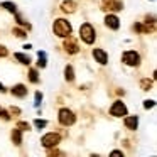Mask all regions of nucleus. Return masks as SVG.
I'll return each mask as SVG.
<instances>
[{
	"mask_svg": "<svg viewBox=\"0 0 157 157\" xmlns=\"http://www.w3.org/2000/svg\"><path fill=\"white\" fill-rule=\"evenodd\" d=\"M52 31H54V34L58 36V37L64 39V37H68V36H71L73 27L66 19H56L54 24H52Z\"/></svg>",
	"mask_w": 157,
	"mask_h": 157,
	"instance_id": "f257e3e1",
	"label": "nucleus"
},
{
	"mask_svg": "<svg viewBox=\"0 0 157 157\" xmlns=\"http://www.w3.org/2000/svg\"><path fill=\"white\" fill-rule=\"evenodd\" d=\"M79 37H81V41L85 42V44H93L95 39H96L95 27H93L91 24H88V22H85V24L79 27Z\"/></svg>",
	"mask_w": 157,
	"mask_h": 157,
	"instance_id": "f03ea898",
	"label": "nucleus"
},
{
	"mask_svg": "<svg viewBox=\"0 0 157 157\" xmlns=\"http://www.w3.org/2000/svg\"><path fill=\"white\" fill-rule=\"evenodd\" d=\"M58 120H59V123H61V125L71 127L73 123L76 122V115L69 108H61V110H59V113H58Z\"/></svg>",
	"mask_w": 157,
	"mask_h": 157,
	"instance_id": "7ed1b4c3",
	"label": "nucleus"
},
{
	"mask_svg": "<svg viewBox=\"0 0 157 157\" xmlns=\"http://www.w3.org/2000/svg\"><path fill=\"white\" fill-rule=\"evenodd\" d=\"M59 142H61V135H59V133H56V132L46 133V135L41 139L42 147H46V149H52V147H56Z\"/></svg>",
	"mask_w": 157,
	"mask_h": 157,
	"instance_id": "20e7f679",
	"label": "nucleus"
},
{
	"mask_svg": "<svg viewBox=\"0 0 157 157\" xmlns=\"http://www.w3.org/2000/svg\"><path fill=\"white\" fill-rule=\"evenodd\" d=\"M122 58L127 66H139L140 64V54L135 51H125Z\"/></svg>",
	"mask_w": 157,
	"mask_h": 157,
	"instance_id": "39448f33",
	"label": "nucleus"
},
{
	"mask_svg": "<svg viewBox=\"0 0 157 157\" xmlns=\"http://www.w3.org/2000/svg\"><path fill=\"white\" fill-rule=\"evenodd\" d=\"M110 115L112 117H125L127 115V106L123 101L117 100L112 106H110Z\"/></svg>",
	"mask_w": 157,
	"mask_h": 157,
	"instance_id": "423d86ee",
	"label": "nucleus"
},
{
	"mask_svg": "<svg viewBox=\"0 0 157 157\" xmlns=\"http://www.w3.org/2000/svg\"><path fill=\"white\" fill-rule=\"evenodd\" d=\"M103 10H112V12H120L123 9V4L120 0H101Z\"/></svg>",
	"mask_w": 157,
	"mask_h": 157,
	"instance_id": "0eeeda50",
	"label": "nucleus"
},
{
	"mask_svg": "<svg viewBox=\"0 0 157 157\" xmlns=\"http://www.w3.org/2000/svg\"><path fill=\"white\" fill-rule=\"evenodd\" d=\"M64 49H66V52L68 54H76V52L79 51V46H78V42L75 41L73 37H64Z\"/></svg>",
	"mask_w": 157,
	"mask_h": 157,
	"instance_id": "6e6552de",
	"label": "nucleus"
},
{
	"mask_svg": "<svg viewBox=\"0 0 157 157\" xmlns=\"http://www.w3.org/2000/svg\"><path fill=\"white\" fill-rule=\"evenodd\" d=\"M93 58H95L96 63H100L101 66L108 63V54H106L103 49H100V48H95V49H93Z\"/></svg>",
	"mask_w": 157,
	"mask_h": 157,
	"instance_id": "1a4fd4ad",
	"label": "nucleus"
},
{
	"mask_svg": "<svg viewBox=\"0 0 157 157\" xmlns=\"http://www.w3.org/2000/svg\"><path fill=\"white\" fill-rule=\"evenodd\" d=\"M105 24H106V27L113 29V31H117V29L120 27V21H118V17H117V15H113V14H108V15L105 17Z\"/></svg>",
	"mask_w": 157,
	"mask_h": 157,
	"instance_id": "9d476101",
	"label": "nucleus"
},
{
	"mask_svg": "<svg viewBox=\"0 0 157 157\" xmlns=\"http://www.w3.org/2000/svg\"><path fill=\"white\" fill-rule=\"evenodd\" d=\"M10 91H12V95L17 96V98H24V96H27V88H25L24 85H21V83L12 86Z\"/></svg>",
	"mask_w": 157,
	"mask_h": 157,
	"instance_id": "9b49d317",
	"label": "nucleus"
},
{
	"mask_svg": "<svg viewBox=\"0 0 157 157\" xmlns=\"http://www.w3.org/2000/svg\"><path fill=\"white\" fill-rule=\"evenodd\" d=\"M125 127L128 130H137V127H139V117L137 115H132V117H125Z\"/></svg>",
	"mask_w": 157,
	"mask_h": 157,
	"instance_id": "f8f14e48",
	"label": "nucleus"
},
{
	"mask_svg": "<svg viewBox=\"0 0 157 157\" xmlns=\"http://www.w3.org/2000/svg\"><path fill=\"white\" fill-rule=\"evenodd\" d=\"M61 10L66 12V14H73L76 10V2L75 0H64L61 4Z\"/></svg>",
	"mask_w": 157,
	"mask_h": 157,
	"instance_id": "ddd939ff",
	"label": "nucleus"
},
{
	"mask_svg": "<svg viewBox=\"0 0 157 157\" xmlns=\"http://www.w3.org/2000/svg\"><path fill=\"white\" fill-rule=\"evenodd\" d=\"M10 139H12V142H14L15 145H21V144H22V130L14 128V130H12V133H10Z\"/></svg>",
	"mask_w": 157,
	"mask_h": 157,
	"instance_id": "4468645a",
	"label": "nucleus"
},
{
	"mask_svg": "<svg viewBox=\"0 0 157 157\" xmlns=\"http://www.w3.org/2000/svg\"><path fill=\"white\" fill-rule=\"evenodd\" d=\"M14 58L17 59V61L21 63V64H27V66L31 64V58H29L27 54H22V52H15Z\"/></svg>",
	"mask_w": 157,
	"mask_h": 157,
	"instance_id": "2eb2a0df",
	"label": "nucleus"
},
{
	"mask_svg": "<svg viewBox=\"0 0 157 157\" xmlns=\"http://www.w3.org/2000/svg\"><path fill=\"white\" fill-rule=\"evenodd\" d=\"M64 78H66V81H73L75 79V69H73L71 64H68L64 68Z\"/></svg>",
	"mask_w": 157,
	"mask_h": 157,
	"instance_id": "dca6fc26",
	"label": "nucleus"
},
{
	"mask_svg": "<svg viewBox=\"0 0 157 157\" xmlns=\"http://www.w3.org/2000/svg\"><path fill=\"white\" fill-rule=\"evenodd\" d=\"M2 9H5L7 12H10V14H15L17 12V5L15 4H12V2H2Z\"/></svg>",
	"mask_w": 157,
	"mask_h": 157,
	"instance_id": "f3484780",
	"label": "nucleus"
},
{
	"mask_svg": "<svg viewBox=\"0 0 157 157\" xmlns=\"http://www.w3.org/2000/svg\"><path fill=\"white\" fill-rule=\"evenodd\" d=\"M15 19H17V22H19V25H21V27H25V29H31V24H29V22L25 21V19L22 17L21 14H17V12H15Z\"/></svg>",
	"mask_w": 157,
	"mask_h": 157,
	"instance_id": "a211bd4d",
	"label": "nucleus"
},
{
	"mask_svg": "<svg viewBox=\"0 0 157 157\" xmlns=\"http://www.w3.org/2000/svg\"><path fill=\"white\" fill-rule=\"evenodd\" d=\"M12 32H14V36H15V37H19V39H25V37H27V32H25L24 29H21V27H14V31H12Z\"/></svg>",
	"mask_w": 157,
	"mask_h": 157,
	"instance_id": "6ab92c4d",
	"label": "nucleus"
},
{
	"mask_svg": "<svg viewBox=\"0 0 157 157\" xmlns=\"http://www.w3.org/2000/svg\"><path fill=\"white\" fill-rule=\"evenodd\" d=\"M140 88H142L144 91H149V90L152 88V81H150L149 78H144L142 81H140Z\"/></svg>",
	"mask_w": 157,
	"mask_h": 157,
	"instance_id": "aec40b11",
	"label": "nucleus"
},
{
	"mask_svg": "<svg viewBox=\"0 0 157 157\" xmlns=\"http://www.w3.org/2000/svg\"><path fill=\"white\" fill-rule=\"evenodd\" d=\"M17 128H19V130H22V132H25V130L29 132V130H31V123L22 122V120H21V122H17Z\"/></svg>",
	"mask_w": 157,
	"mask_h": 157,
	"instance_id": "412c9836",
	"label": "nucleus"
},
{
	"mask_svg": "<svg viewBox=\"0 0 157 157\" xmlns=\"http://www.w3.org/2000/svg\"><path fill=\"white\" fill-rule=\"evenodd\" d=\"M29 79H31V83H39V75L36 69H31L29 71Z\"/></svg>",
	"mask_w": 157,
	"mask_h": 157,
	"instance_id": "4be33fe9",
	"label": "nucleus"
},
{
	"mask_svg": "<svg viewBox=\"0 0 157 157\" xmlns=\"http://www.w3.org/2000/svg\"><path fill=\"white\" fill-rule=\"evenodd\" d=\"M34 125H36V128H44L46 125H48V122H46V120H42V118H36L34 120Z\"/></svg>",
	"mask_w": 157,
	"mask_h": 157,
	"instance_id": "5701e85b",
	"label": "nucleus"
},
{
	"mask_svg": "<svg viewBox=\"0 0 157 157\" xmlns=\"http://www.w3.org/2000/svg\"><path fill=\"white\" fill-rule=\"evenodd\" d=\"M41 101H42V93L37 91V93H36V96H34V106H39V105H41Z\"/></svg>",
	"mask_w": 157,
	"mask_h": 157,
	"instance_id": "b1692460",
	"label": "nucleus"
},
{
	"mask_svg": "<svg viewBox=\"0 0 157 157\" xmlns=\"http://www.w3.org/2000/svg\"><path fill=\"white\" fill-rule=\"evenodd\" d=\"M46 64H48V63H46V56H39V61H37V68H46Z\"/></svg>",
	"mask_w": 157,
	"mask_h": 157,
	"instance_id": "393cba45",
	"label": "nucleus"
},
{
	"mask_svg": "<svg viewBox=\"0 0 157 157\" xmlns=\"http://www.w3.org/2000/svg\"><path fill=\"white\" fill-rule=\"evenodd\" d=\"M154 105H155V101H154V100H145V101H144V108H145V110L154 108Z\"/></svg>",
	"mask_w": 157,
	"mask_h": 157,
	"instance_id": "a878e982",
	"label": "nucleus"
},
{
	"mask_svg": "<svg viewBox=\"0 0 157 157\" xmlns=\"http://www.w3.org/2000/svg\"><path fill=\"white\" fill-rule=\"evenodd\" d=\"M0 118H2V120H5V122H9V120H10V115H9V113L5 112V110H2V108H0Z\"/></svg>",
	"mask_w": 157,
	"mask_h": 157,
	"instance_id": "bb28decb",
	"label": "nucleus"
},
{
	"mask_svg": "<svg viewBox=\"0 0 157 157\" xmlns=\"http://www.w3.org/2000/svg\"><path fill=\"white\" fill-rule=\"evenodd\" d=\"M9 54V51H7V48L5 46H2L0 44V58H5V56Z\"/></svg>",
	"mask_w": 157,
	"mask_h": 157,
	"instance_id": "cd10ccee",
	"label": "nucleus"
},
{
	"mask_svg": "<svg viewBox=\"0 0 157 157\" xmlns=\"http://www.w3.org/2000/svg\"><path fill=\"white\" fill-rule=\"evenodd\" d=\"M10 113H14V115H19V113H21V110H19L17 106H10Z\"/></svg>",
	"mask_w": 157,
	"mask_h": 157,
	"instance_id": "c85d7f7f",
	"label": "nucleus"
},
{
	"mask_svg": "<svg viewBox=\"0 0 157 157\" xmlns=\"http://www.w3.org/2000/svg\"><path fill=\"white\" fill-rule=\"evenodd\" d=\"M112 155H122L123 157V152L122 150H112Z\"/></svg>",
	"mask_w": 157,
	"mask_h": 157,
	"instance_id": "c756f323",
	"label": "nucleus"
},
{
	"mask_svg": "<svg viewBox=\"0 0 157 157\" xmlns=\"http://www.w3.org/2000/svg\"><path fill=\"white\" fill-rule=\"evenodd\" d=\"M58 154H61L59 150H49V155H58Z\"/></svg>",
	"mask_w": 157,
	"mask_h": 157,
	"instance_id": "7c9ffc66",
	"label": "nucleus"
},
{
	"mask_svg": "<svg viewBox=\"0 0 157 157\" xmlns=\"http://www.w3.org/2000/svg\"><path fill=\"white\" fill-rule=\"evenodd\" d=\"M5 91H7V90H5V86L0 83V93H5Z\"/></svg>",
	"mask_w": 157,
	"mask_h": 157,
	"instance_id": "2f4dec72",
	"label": "nucleus"
}]
</instances>
